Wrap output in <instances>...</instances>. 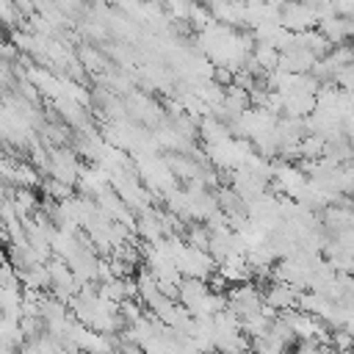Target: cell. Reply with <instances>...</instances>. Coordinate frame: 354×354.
Wrapping results in <instances>:
<instances>
[{"label":"cell","instance_id":"1","mask_svg":"<svg viewBox=\"0 0 354 354\" xmlns=\"http://www.w3.org/2000/svg\"><path fill=\"white\" fill-rule=\"evenodd\" d=\"M227 299V310L235 313L238 318H246L252 313H257L263 307V290L254 282H241V285H230L224 290Z\"/></svg>","mask_w":354,"mask_h":354},{"label":"cell","instance_id":"2","mask_svg":"<svg viewBox=\"0 0 354 354\" xmlns=\"http://www.w3.org/2000/svg\"><path fill=\"white\" fill-rule=\"evenodd\" d=\"M279 25L290 33H304L318 25V11L307 0H288L279 11Z\"/></svg>","mask_w":354,"mask_h":354},{"label":"cell","instance_id":"3","mask_svg":"<svg viewBox=\"0 0 354 354\" xmlns=\"http://www.w3.org/2000/svg\"><path fill=\"white\" fill-rule=\"evenodd\" d=\"M80 160H77V152L75 149H53L50 155H47V177H53V180H58V183H66V185H72L75 188V183H77V177H80Z\"/></svg>","mask_w":354,"mask_h":354},{"label":"cell","instance_id":"4","mask_svg":"<svg viewBox=\"0 0 354 354\" xmlns=\"http://www.w3.org/2000/svg\"><path fill=\"white\" fill-rule=\"evenodd\" d=\"M299 288H293V285H288V282H274L271 279V285L263 290V301L268 304V307H274L279 315L282 313H290V310H299Z\"/></svg>","mask_w":354,"mask_h":354},{"label":"cell","instance_id":"5","mask_svg":"<svg viewBox=\"0 0 354 354\" xmlns=\"http://www.w3.org/2000/svg\"><path fill=\"white\" fill-rule=\"evenodd\" d=\"M8 202H11L14 213H17V218H30L39 210V199H36L33 188H17Z\"/></svg>","mask_w":354,"mask_h":354},{"label":"cell","instance_id":"6","mask_svg":"<svg viewBox=\"0 0 354 354\" xmlns=\"http://www.w3.org/2000/svg\"><path fill=\"white\" fill-rule=\"evenodd\" d=\"M194 6H196V0H163V8L169 14V19H174V22H188Z\"/></svg>","mask_w":354,"mask_h":354},{"label":"cell","instance_id":"7","mask_svg":"<svg viewBox=\"0 0 354 354\" xmlns=\"http://www.w3.org/2000/svg\"><path fill=\"white\" fill-rule=\"evenodd\" d=\"M41 188H44V199H53V202H64V199L72 196V185L58 183V180H53V177H44Z\"/></svg>","mask_w":354,"mask_h":354},{"label":"cell","instance_id":"8","mask_svg":"<svg viewBox=\"0 0 354 354\" xmlns=\"http://www.w3.org/2000/svg\"><path fill=\"white\" fill-rule=\"evenodd\" d=\"M80 58H83L86 69H91V72H100V69L105 66V58H102V55H97V53H94L91 47H88V50L83 47V50H80Z\"/></svg>","mask_w":354,"mask_h":354},{"label":"cell","instance_id":"9","mask_svg":"<svg viewBox=\"0 0 354 354\" xmlns=\"http://www.w3.org/2000/svg\"><path fill=\"white\" fill-rule=\"evenodd\" d=\"M17 17H19L17 6H14L11 0H0V22H3V25H14Z\"/></svg>","mask_w":354,"mask_h":354},{"label":"cell","instance_id":"10","mask_svg":"<svg viewBox=\"0 0 354 354\" xmlns=\"http://www.w3.org/2000/svg\"><path fill=\"white\" fill-rule=\"evenodd\" d=\"M8 202V194H6V185H3V180H0V207Z\"/></svg>","mask_w":354,"mask_h":354}]
</instances>
